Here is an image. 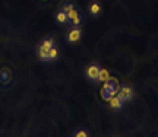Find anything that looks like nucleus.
Returning <instances> with one entry per match:
<instances>
[{
  "mask_svg": "<svg viewBox=\"0 0 158 137\" xmlns=\"http://www.w3.org/2000/svg\"><path fill=\"white\" fill-rule=\"evenodd\" d=\"M54 47V41L51 40V38H47V40H44L41 44H40L38 50H37V53H38V57L41 58V60H44V61H48V53H50V50Z\"/></svg>",
  "mask_w": 158,
  "mask_h": 137,
  "instance_id": "nucleus-1",
  "label": "nucleus"
},
{
  "mask_svg": "<svg viewBox=\"0 0 158 137\" xmlns=\"http://www.w3.org/2000/svg\"><path fill=\"white\" fill-rule=\"evenodd\" d=\"M117 96L123 101V102H129L133 99V89L130 86H123L120 88V91L117 92Z\"/></svg>",
  "mask_w": 158,
  "mask_h": 137,
  "instance_id": "nucleus-2",
  "label": "nucleus"
},
{
  "mask_svg": "<svg viewBox=\"0 0 158 137\" xmlns=\"http://www.w3.org/2000/svg\"><path fill=\"white\" fill-rule=\"evenodd\" d=\"M100 66L98 64H91V66H88L86 67V70H85V74H86V77L91 80V82H97V79H98V73H100Z\"/></svg>",
  "mask_w": 158,
  "mask_h": 137,
  "instance_id": "nucleus-3",
  "label": "nucleus"
},
{
  "mask_svg": "<svg viewBox=\"0 0 158 137\" xmlns=\"http://www.w3.org/2000/svg\"><path fill=\"white\" fill-rule=\"evenodd\" d=\"M81 28H73L70 32L68 34V42L69 44H75L81 40Z\"/></svg>",
  "mask_w": 158,
  "mask_h": 137,
  "instance_id": "nucleus-4",
  "label": "nucleus"
},
{
  "mask_svg": "<svg viewBox=\"0 0 158 137\" xmlns=\"http://www.w3.org/2000/svg\"><path fill=\"white\" fill-rule=\"evenodd\" d=\"M108 104H110V107L113 109H116V111H118V109H122V107H123V101L120 99V98L116 95V96L113 98H110V101H108Z\"/></svg>",
  "mask_w": 158,
  "mask_h": 137,
  "instance_id": "nucleus-5",
  "label": "nucleus"
},
{
  "mask_svg": "<svg viewBox=\"0 0 158 137\" xmlns=\"http://www.w3.org/2000/svg\"><path fill=\"white\" fill-rule=\"evenodd\" d=\"M108 79H110V72H108L107 68H100L97 82H98V83H102V82H107Z\"/></svg>",
  "mask_w": 158,
  "mask_h": 137,
  "instance_id": "nucleus-6",
  "label": "nucleus"
},
{
  "mask_svg": "<svg viewBox=\"0 0 158 137\" xmlns=\"http://www.w3.org/2000/svg\"><path fill=\"white\" fill-rule=\"evenodd\" d=\"M111 88H120V85L114 86L113 83L110 82V80H107V82H102V88H101V96H102V95H106V93H107V92L110 91Z\"/></svg>",
  "mask_w": 158,
  "mask_h": 137,
  "instance_id": "nucleus-7",
  "label": "nucleus"
},
{
  "mask_svg": "<svg viewBox=\"0 0 158 137\" xmlns=\"http://www.w3.org/2000/svg\"><path fill=\"white\" fill-rule=\"evenodd\" d=\"M66 15H68V21H69V22H72L75 18H78L79 15H81V12H79L78 9H76V7L73 6L70 10H68V13H66Z\"/></svg>",
  "mask_w": 158,
  "mask_h": 137,
  "instance_id": "nucleus-8",
  "label": "nucleus"
},
{
  "mask_svg": "<svg viewBox=\"0 0 158 137\" xmlns=\"http://www.w3.org/2000/svg\"><path fill=\"white\" fill-rule=\"evenodd\" d=\"M100 10H101V6H100V3H97V2L91 3L89 12H91V15H92V16H97V15L100 13Z\"/></svg>",
  "mask_w": 158,
  "mask_h": 137,
  "instance_id": "nucleus-9",
  "label": "nucleus"
},
{
  "mask_svg": "<svg viewBox=\"0 0 158 137\" xmlns=\"http://www.w3.org/2000/svg\"><path fill=\"white\" fill-rule=\"evenodd\" d=\"M0 80H2L3 83H7V82L10 80V72H9L7 68H3V70L0 72Z\"/></svg>",
  "mask_w": 158,
  "mask_h": 137,
  "instance_id": "nucleus-10",
  "label": "nucleus"
},
{
  "mask_svg": "<svg viewBox=\"0 0 158 137\" xmlns=\"http://www.w3.org/2000/svg\"><path fill=\"white\" fill-rule=\"evenodd\" d=\"M56 21H57L59 23H66V22H69L66 12H63V10L59 12V13H57V16H56Z\"/></svg>",
  "mask_w": 158,
  "mask_h": 137,
  "instance_id": "nucleus-11",
  "label": "nucleus"
},
{
  "mask_svg": "<svg viewBox=\"0 0 158 137\" xmlns=\"http://www.w3.org/2000/svg\"><path fill=\"white\" fill-rule=\"evenodd\" d=\"M57 57H59V50H57L56 47H53L48 53V61H56Z\"/></svg>",
  "mask_w": 158,
  "mask_h": 137,
  "instance_id": "nucleus-12",
  "label": "nucleus"
},
{
  "mask_svg": "<svg viewBox=\"0 0 158 137\" xmlns=\"http://www.w3.org/2000/svg\"><path fill=\"white\" fill-rule=\"evenodd\" d=\"M72 25H73L75 28H79V26H81V23H82V15H79L78 18H75L73 21H72Z\"/></svg>",
  "mask_w": 158,
  "mask_h": 137,
  "instance_id": "nucleus-13",
  "label": "nucleus"
},
{
  "mask_svg": "<svg viewBox=\"0 0 158 137\" xmlns=\"http://www.w3.org/2000/svg\"><path fill=\"white\" fill-rule=\"evenodd\" d=\"M73 137H89V136H88V133L85 131V130H79V131L75 133Z\"/></svg>",
  "mask_w": 158,
  "mask_h": 137,
  "instance_id": "nucleus-14",
  "label": "nucleus"
}]
</instances>
